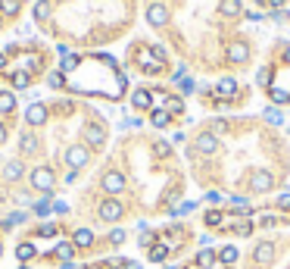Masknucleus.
<instances>
[{"label": "nucleus", "instance_id": "nucleus-23", "mask_svg": "<svg viewBox=\"0 0 290 269\" xmlns=\"http://www.w3.org/2000/svg\"><path fill=\"white\" fill-rule=\"evenodd\" d=\"M218 94H221V97H234V94H237V81H234V79H221V81H218Z\"/></svg>", "mask_w": 290, "mask_h": 269}, {"label": "nucleus", "instance_id": "nucleus-27", "mask_svg": "<svg viewBox=\"0 0 290 269\" xmlns=\"http://www.w3.org/2000/svg\"><path fill=\"white\" fill-rule=\"evenodd\" d=\"M47 16H50V0H38V3H35V19L44 22Z\"/></svg>", "mask_w": 290, "mask_h": 269}, {"label": "nucleus", "instance_id": "nucleus-6", "mask_svg": "<svg viewBox=\"0 0 290 269\" xmlns=\"http://www.w3.org/2000/svg\"><path fill=\"white\" fill-rule=\"evenodd\" d=\"M250 188L259 191V194H266V191L275 188V175H271V172H256L253 179H250Z\"/></svg>", "mask_w": 290, "mask_h": 269}, {"label": "nucleus", "instance_id": "nucleus-29", "mask_svg": "<svg viewBox=\"0 0 290 269\" xmlns=\"http://www.w3.org/2000/svg\"><path fill=\"white\" fill-rule=\"evenodd\" d=\"M256 85H262V88L271 85V69H268V66H262V69L256 72Z\"/></svg>", "mask_w": 290, "mask_h": 269}, {"label": "nucleus", "instance_id": "nucleus-20", "mask_svg": "<svg viewBox=\"0 0 290 269\" xmlns=\"http://www.w3.org/2000/svg\"><path fill=\"white\" fill-rule=\"evenodd\" d=\"M169 119H172V113H169V110H153V113H150V122L156 125V129H166Z\"/></svg>", "mask_w": 290, "mask_h": 269}, {"label": "nucleus", "instance_id": "nucleus-18", "mask_svg": "<svg viewBox=\"0 0 290 269\" xmlns=\"http://www.w3.org/2000/svg\"><path fill=\"white\" fill-rule=\"evenodd\" d=\"M35 254H38V250H35V244H31V241H22V244L16 247V257H19V263H28Z\"/></svg>", "mask_w": 290, "mask_h": 269}, {"label": "nucleus", "instance_id": "nucleus-45", "mask_svg": "<svg viewBox=\"0 0 290 269\" xmlns=\"http://www.w3.org/2000/svg\"><path fill=\"white\" fill-rule=\"evenodd\" d=\"M153 150H156L159 157H166L169 154V144H166V141H156V147H153Z\"/></svg>", "mask_w": 290, "mask_h": 269}, {"label": "nucleus", "instance_id": "nucleus-22", "mask_svg": "<svg viewBox=\"0 0 290 269\" xmlns=\"http://www.w3.org/2000/svg\"><path fill=\"white\" fill-rule=\"evenodd\" d=\"M216 260H218L216 250H200V254H197V266H200V269H209Z\"/></svg>", "mask_w": 290, "mask_h": 269}, {"label": "nucleus", "instance_id": "nucleus-34", "mask_svg": "<svg viewBox=\"0 0 290 269\" xmlns=\"http://www.w3.org/2000/svg\"><path fill=\"white\" fill-rule=\"evenodd\" d=\"M221 219H225V216H221L218 210H209V213H206V225H212V229H216V225H221Z\"/></svg>", "mask_w": 290, "mask_h": 269}, {"label": "nucleus", "instance_id": "nucleus-47", "mask_svg": "<svg viewBox=\"0 0 290 269\" xmlns=\"http://www.w3.org/2000/svg\"><path fill=\"white\" fill-rule=\"evenodd\" d=\"M206 200H209V204H218L221 194H218V191H206Z\"/></svg>", "mask_w": 290, "mask_h": 269}, {"label": "nucleus", "instance_id": "nucleus-55", "mask_svg": "<svg viewBox=\"0 0 290 269\" xmlns=\"http://www.w3.org/2000/svg\"><path fill=\"white\" fill-rule=\"evenodd\" d=\"M0 28H3V16H0Z\"/></svg>", "mask_w": 290, "mask_h": 269}, {"label": "nucleus", "instance_id": "nucleus-41", "mask_svg": "<svg viewBox=\"0 0 290 269\" xmlns=\"http://www.w3.org/2000/svg\"><path fill=\"white\" fill-rule=\"evenodd\" d=\"M75 66H78V56H66V60H63V72H72Z\"/></svg>", "mask_w": 290, "mask_h": 269}, {"label": "nucleus", "instance_id": "nucleus-7", "mask_svg": "<svg viewBox=\"0 0 290 269\" xmlns=\"http://www.w3.org/2000/svg\"><path fill=\"white\" fill-rule=\"evenodd\" d=\"M228 60L231 63H246L250 60V44H246V41H234V44L228 47Z\"/></svg>", "mask_w": 290, "mask_h": 269}, {"label": "nucleus", "instance_id": "nucleus-28", "mask_svg": "<svg viewBox=\"0 0 290 269\" xmlns=\"http://www.w3.org/2000/svg\"><path fill=\"white\" fill-rule=\"evenodd\" d=\"M19 144H22V150H25V154H35V150H38V138H35V134H22V141H19Z\"/></svg>", "mask_w": 290, "mask_h": 269}, {"label": "nucleus", "instance_id": "nucleus-56", "mask_svg": "<svg viewBox=\"0 0 290 269\" xmlns=\"http://www.w3.org/2000/svg\"><path fill=\"white\" fill-rule=\"evenodd\" d=\"M19 269H31V266H19Z\"/></svg>", "mask_w": 290, "mask_h": 269}, {"label": "nucleus", "instance_id": "nucleus-54", "mask_svg": "<svg viewBox=\"0 0 290 269\" xmlns=\"http://www.w3.org/2000/svg\"><path fill=\"white\" fill-rule=\"evenodd\" d=\"M166 269H181V266H166Z\"/></svg>", "mask_w": 290, "mask_h": 269}, {"label": "nucleus", "instance_id": "nucleus-25", "mask_svg": "<svg viewBox=\"0 0 290 269\" xmlns=\"http://www.w3.org/2000/svg\"><path fill=\"white\" fill-rule=\"evenodd\" d=\"M19 0H0V16H19Z\"/></svg>", "mask_w": 290, "mask_h": 269}, {"label": "nucleus", "instance_id": "nucleus-52", "mask_svg": "<svg viewBox=\"0 0 290 269\" xmlns=\"http://www.w3.org/2000/svg\"><path fill=\"white\" fill-rule=\"evenodd\" d=\"M6 141V125H0V144Z\"/></svg>", "mask_w": 290, "mask_h": 269}, {"label": "nucleus", "instance_id": "nucleus-37", "mask_svg": "<svg viewBox=\"0 0 290 269\" xmlns=\"http://www.w3.org/2000/svg\"><path fill=\"white\" fill-rule=\"evenodd\" d=\"M35 213H38V216H47V213H50V197L38 200V204H35Z\"/></svg>", "mask_w": 290, "mask_h": 269}, {"label": "nucleus", "instance_id": "nucleus-32", "mask_svg": "<svg viewBox=\"0 0 290 269\" xmlns=\"http://www.w3.org/2000/svg\"><path fill=\"white\" fill-rule=\"evenodd\" d=\"M231 229H234L237 235H243V238H246V235H250V232H253V222H250V219H241V222H234V225H231Z\"/></svg>", "mask_w": 290, "mask_h": 269}, {"label": "nucleus", "instance_id": "nucleus-42", "mask_svg": "<svg viewBox=\"0 0 290 269\" xmlns=\"http://www.w3.org/2000/svg\"><path fill=\"white\" fill-rule=\"evenodd\" d=\"M109 241H113V244H122V241H125V232H122V229H113V232H109Z\"/></svg>", "mask_w": 290, "mask_h": 269}, {"label": "nucleus", "instance_id": "nucleus-30", "mask_svg": "<svg viewBox=\"0 0 290 269\" xmlns=\"http://www.w3.org/2000/svg\"><path fill=\"white\" fill-rule=\"evenodd\" d=\"M72 254H75V244H69V241L56 244V257H63V260H72Z\"/></svg>", "mask_w": 290, "mask_h": 269}, {"label": "nucleus", "instance_id": "nucleus-38", "mask_svg": "<svg viewBox=\"0 0 290 269\" xmlns=\"http://www.w3.org/2000/svg\"><path fill=\"white\" fill-rule=\"evenodd\" d=\"M56 232H59V229H56L53 222H50V225H41V229H38V235H41V238H53Z\"/></svg>", "mask_w": 290, "mask_h": 269}, {"label": "nucleus", "instance_id": "nucleus-57", "mask_svg": "<svg viewBox=\"0 0 290 269\" xmlns=\"http://www.w3.org/2000/svg\"><path fill=\"white\" fill-rule=\"evenodd\" d=\"M256 3H266V0H256Z\"/></svg>", "mask_w": 290, "mask_h": 269}, {"label": "nucleus", "instance_id": "nucleus-53", "mask_svg": "<svg viewBox=\"0 0 290 269\" xmlns=\"http://www.w3.org/2000/svg\"><path fill=\"white\" fill-rule=\"evenodd\" d=\"M3 66H6V56H3V54H0V69H3Z\"/></svg>", "mask_w": 290, "mask_h": 269}, {"label": "nucleus", "instance_id": "nucleus-40", "mask_svg": "<svg viewBox=\"0 0 290 269\" xmlns=\"http://www.w3.org/2000/svg\"><path fill=\"white\" fill-rule=\"evenodd\" d=\"M275 204L281 207V210H290V191H284V194H278V200Z\"/></svg>", "mask_w": 290, "mask_h": 269}, {"label": "nucleus", "instance_id": "nucleus-59", "mask_svg": "<svg viewBox=\"0 0 290 269\" xmlns=\"http://www.w3.org/2000/svg\"><path fill=\"white\" fill-rule=\"evenodd\" d=\"M287 60H290V50H287Z\"/></svg>", "mask_w": 290, "mask_h": 269}, {"label": "nucleus", "instance_id": "nucleus-12", "mask_svg": "<svg viewBox=\"0 0 290 269\" xmlns=\"http://www.w3.org/2000/svg\"><path fill=\"white\" fill-rule=\"evenodd\" d=\"M84 138H88V144H91V147H100V144L106 141L103 125H88V129H84Z\"/></svg>", "mask_w": 290, "mask_h": 269}, {"label": "nucleus", "instance_id": "nucleus-48", "mask_svg": "<svg viewBox=\"0 0 290 269\" xmlns=\"http://www.w3.org/2000/svg\"><path fill=\"white\" fill-rule=\"evenodd\" d=\"M141 244H144V247H153V235L144 232V235H141Z\"/></svg>", "mask_w": 290, "mask_h": 269}, {"label": "nucleus", "instance_id": "nucleus-24", "mask_svg": "<svg viewBox=\"0 0 290 269\" xmlns=\"http://www.w3.org/2000/svg\"><path fill=\"white\" fill-rule=\"evenodd\" d=\"M231 204H234V210H237V213H241V219H250V213H253V210H250V204H246V197H231Z\"/></svg>", "mask_w": 290, "mask_h": 269}, {"label": "nucleus", "instance_id": "nucleus-15", "mask_svg": "<svg viewBox=\"0 0 290 269\" xmlns=\"http://www.w3.org/2000/svg\"><path fill=\"white\" fill-rule=\"evenodd\" d=\"M22 172H25V166L19 163V160H10V163L3 166V179H6V182H16V179H22Z\"/></svg>", "mask_w": 290, "mask_h": 269}, {"label": "nucleus", "instance_id": "nucleus-11", "mask_svg": "<svg viewBox=\"0 0 290 269\" xmlns=\"http://www.w3.org/2000/svg\"><path fill=\"white\" fill-rule=\"evenodd\" d=\"M197 150H200V154H216V150H218V138L212 132L200 134V138H197Z\"/></svg>", "mask_w": 290, "mask_h": 269}, {"label": "nucleus", "instance_id": "nucleus-21", "mask_svg": "<svg viewBox=\"0 0 290 269\" xmlns=\"http://www.w3.org/2000/svg\"><path fill=\"white\" fill-rule=\"evenodd\" d=\"M13 110H16L13 91H0V113H13Z\"/></svg>", "mask_w": 290, "mask_h": 269}, {"label": "nucleus", "instance_id": "nucleus-19", "mask_svg": "<svg viewBox=\"0 0 290 269\" xmlns=\"http://www.w3.org/2000/svg\"><path fill=\"white\" fill-rule=\"evenodd\" d=\"M166 257H169V244H166V241H159V244L150 247V260H153V263H163Z\"/></svg>", "mask_w": 290, "mask_h": 269}, {"label": "nucleus", "instance_id": "nucleus-1", "mask_svg": "<svg viewBox=\"0 0 290 269\" xmlns=\"http://www.w3.org/2000/svg\"><path fill=\"white\" fill-rule=\"evenodd\" d=\"M53 169H50V166H38L35 172H31V185H35L38 191H47L50 194V188H53Z\"/></svg>", "mask_w": 290, "mask_h": 269}, {"label": "nucleus", "instance_id": "nucleus-5", "mask_svg": "<svg viewBox=\"0 0 290 269\" xmlns=\"http://www.w3.org/2000/svg\"><path fill=\"white\" fill-rule=\"evenodd\" d=\"M66 163L72 166V169H81L84 163H88V147H81V144H75L66 150Z\"/></svg>", "mask_w": 290, "mask_h": 269}, {"label": "nucleus", "instance_id": "nucleus-16", "mask_svg": "<svg viewBox=\"0 0 290 269\" xmlns=\"http://www.w3.org/2000/svg\"><path fill=\"white\" fill-rule=\"evenodd\" d=\"M72 244L81 247V250L91 247V244H94V232H91V229H78V232H75V238H72Z\"/></svg>", "mask_w": 290, "mask_h": 269}, {"label": "nucleus", "instance_id": "nucleus-49", "mask_svg": "<svg viewBox=\"0 0 290 269\" xmlns=\"http://www.w3.org/2000/svg\"><path fill=\"white\" fill-rule=\"evenodd\" d=\"M53 210H56V213H66V210H69V204H66V200H56Z\"/></svg>", "mask_w": 290, "mask_h": 269}, {"label": "nucleus", "instance_id": "nucleus-3", "mask_svg": "<svg viewBox=\"0 0 290 269\" xmlns=\"http://www.w3.org/2000/svg\"><path fill=\"white\" fill-rule=\"evenodd\" d=\"M147 22L153 25V28H163V25L169 22V10L163 3H150L147 6Z\"/></svg>", "mask_w": 290, "mask_h": 269}, {"label": "nucleus", "instance_id": "nucleus-36", "mask_svg": "<svg viewBox=\"0 0 290 269\" xmlns=\"http://www.w3.org/2000/svg\"><path fill=\"white\" fill-rule=\"evenodd\" d=\"M47 85L50 88H63V72H50L47 75Z\"/></svg>", "mask_w": 290, "mask_h": 269}, {"label": "nucleus", "instance_id": "nucleus-51", "mask_svg": "<svg viewBox=\"0 0 290 269\" xmlns=\"http://www.w3.org/2000/svg\"><path fill=\"white\" fill-rule=\"evenodd\" d=\"M268 3H271V6H275V10H281V6H284V3H287V0H268Z\"/></svg>", "mask_w": 290, "mask_h": 269}, {"label": "nucleus", "instance_id": "nucleus-26", "mask_svg": "<svg viewBox=\"0 0 290 269\" xmlns=\"http://www.w3.org/2000/svg\"><path fill=\"white\" fill-rule=\"evenodd\" d=\"M13 85H16V88H19V91H22V88H28V85H31V75H28V72H25V69H19V72H13Z\"/></svg>", "mask_w": 290, "mask_h": 269}, {"label": "nucleus", "instance_id": "nucleus-2", "mask_svg": "<svg viewBox=\"0 0 290 269\" xmlns=\"http://www.w3.org/2000/svg\"><path fill=\"white\" fill-rule=\"evenodd\" d=\"M122 213H125V207L119 204V200H103V204H100V219L103 222H116V219H122Z\"/></svg>", "mask_w": 290, "mask_h": 269}, {"label": "nucleus", "instance_id": "nucleus-14", "mask_svg": "<svg viewBox=\"0 0 290 269\" xmlns=\"http://www.w3.org/2000/svg\"><path fill=\"white\" fill-rule=\"evenodd\" d=\"M237 257H241L237 244H225V247L218 250V263H225V266H234V263H237Z\"/></svg>", "mask_w": 290, "mask_h": 269}, {"label": "nucleus", "instance_id": "nucleus-8", "mask_svg": "<svg viewBox=\"0 0 290 269\" xmlns=\"http://www.w3.org/2000/svg\"><path fill=\"white\" fill-rule=\"evenodd\" d=\"M253 260L256 263H271L275 260V244H268V241H262V244H256V250H253Z\"/></svg>", "mask_w": 290, "mask_h": 269}, {"label": "nucleus", "instance_id": "nucleus-46", "mask_svg": "<svg viewBox=\"0 0 290 269\" xmlns=\"http://www.w3.org/2000/svg\"><path fill=\"white\" fill-rule=\"evenodd\" d=\"M225 129H228L225 119H216V122H212V132H225Z\"/></svg>", "mask_w": 290, "mask_h": 269}, {"label": "nucleus", "instance_id": "nucleus-33", "mask_svg": "<svg viewBox=\"0 0 290 269\" xmlns=\"http://www.w3.org/2000/svg\"><path fill=\"white\" fill-rule=\"evenodd\" d=\"M268 94H271V100H275V104H287V100H290V94H287V91H281V88H271Z\"/></svg>", "mask_w": 290, "mask_h": 269}, {"label": "nucleus", "instance_id": "nucleus-31", "mask_svg": "<svg viewBox=\"0 0 290 269\" xmlns=\"http://www.w3.org/2000/svg\"><path fill=\"white\" fill-rule=\"evenodd\" d=\"M166 110L169 113H181L184 110V100L181 97H166Z\"/></svg>", "mask_w": 290, "mask_h": 269}, {"label": "nucleus", "instance_id": "nucleus-60", "mask_svg": "<svg viewBox=\"0 0 290 269\" xmlns=\"http://www.w3.org/2000/svg\"><path fill=\"white\" fill-rule=\"evenodd\" d=\"M19 3H22V0H19Z\"/></svg>", "mask_w": 290, "mask_h": 269}, {"label": "nucleus", "instance_id": "nucleus-13", "mask_svg": "<svg viewBox=\"0 0 290 269\" xmlns=\"http://www.w3.org/2000/svg\"><path fill=\"white\" fill-rule=\"evenodd\" d=\"M150 104H153V94H150V91L138 88V91L131 94V107H134V110H150Z\"/></svg>", "mask_w": 290, "mask_h": 269}, {"label": "nucleus", "instance_id": "nucleus-17", "mask_svg": "<svg viewBox=\"0 0 290 269\" xmlns=\"http://www.w3.org/2000/svg\"><path fill=\"white\" fill-rule=\"evenodd\" d=\"M218 10H221V16H241L243 6H241V0H221Z\"/></svg>", "mask_w": 290, "mask_h": 269}, {"label": "nucleus", "instance_id": "nucleus-35", "mask_svg": "<svg viewBox=\"0 0 290 269\" xmlns=\"http://www.w3.org/2000/svg\"><path fill=\"white\" fill-rule=\"evenodd\" d=\"M262 116H266V119H268L271 125H281V122H284V116H281L278 110H271V107H268V110H266V113H262Z\"/></svg>", "mask_w": 290, "mask_h": 269}, {"label": "nucleus", "instance_id": "nucleus-4", "mask_svg": "<svg viewBox=\"0 0 290 269\" xmlns=\"http://www.w3.org/2000/svg\"><path fill=\"white\" fill-rule=\"evenodd\" d=\"M25 122L28 125H44L47 122V107L41 104V100H35V104L25 110Z\"/></svg>", "mask_w": 290, "mask_h": 269}, {"label": "nucleus", "instance_id": "nucleus-10", "mask_svg": "<svg viewBox=\"0 0 290 269\" xmlns=\"http://www.w3.org/2000/svg\"><path fill=\"white\" fill-rule=\"evenodd\" d=\"M138 60H141V66H144V72H147V75H156L159 69H163V63H159L156 56L150 54V50H141V56H138Z\"/></svg>", "mask_w": 290, "mask_h": 269}, {"label": "nucleus", "instance_id": "nucleus-58", "mask_svg": "<svg viewBox=\"0 0 290 269\" xmlns=\"http://www.w3.org/2000/svg\"><path fill=\"white\" fill-rule=\"evenodd\" d=\"M0 254H3V244H0Z\"/></svg>", "mask_w": 290, "mask_h": 269}, {"label": "nucleus", "instance_id": "nucleus-43", "mask_svg": "<svg viewBox=\"0 0 290 269\" xmlns=\"http://www.w3.org/2000/svg\"><path fill=\"white\" fill-rule=\"evenodd\" d=\"M178 85H181V91H184V94H191V91H193V81H191V79H184V75L178 79Z\"/></svg>", "mask_w": 290, "mask_h": 269}, {"label": "nucleus", "instance_id": "nucleus-50", "mask_svg": "<svg viewBox=\"0 0 290 269\" xmlns=\"http://www.w3.org/2000/svg\"><path fill=\"white\" fill-rule=\"evenodd\" d=\"M125 269H144L141 263H134V260H125Z\"/></svg>", "mask_w": 290, "mask_h": 269}, {"label": "nucleus", "instance_id": "nucleus-9", "mask_svg": "<svg viewBox=\"0 0 290 269\" xmlns=\"http://www.w3.org/2000/svg\"><path fill=\"white\" fill-rule=\"evenodd\" d=\"M103 188L109 191V194H119V191L125 188V175L122 172H106L103 175Z\"/></svg>", "mask_w": 290, "mask_h": 269}, {"label": "nucleus", "instance_id": "nucleus-44", "mask_svg": "<svg viewBox=\"0 0 290 269\" xmlns=\"http://www.w3.org/2000/svg\"><path fill=\"white\" fill-rule=\"evenodd\" d=\"M259 222H262V225H268V229H271V225H278V216L266 213V216H259Z\"/></svg>", "mask_w": 290, "mask_h": 269}, {"label": "nucleus", "instance_id": "nucleus-39", "mask_svg": "<svg viewBox=\"0 0 290 269\" xmlns=\"http://www.w3.org/2000/svg\"><path fill=\"white\" fill-rule=\"evenodd\" d=\"M193 207H197V204H193V200H184V204H178V207L172 210V213H175V216H181V213H191Z\"/></svg>", "mask_w": 290, "mask_h": 269}]
</instances>
